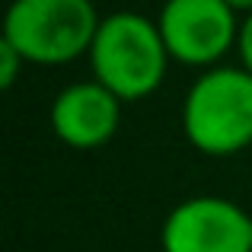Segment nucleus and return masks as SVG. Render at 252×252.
<instances>
[{
    "instance_id": "f257e3e1",
    "label": "nucleus",
    "mask_w": 252,
    "mask_h": 252,
    "mask_svg": "<svg viewBox=\"0 0 252 252\" xmlns=\"http://www.w3.org/2000/svg\"><path fill=\"white\" fill-rule=\"evenodd\" d=\"M86 61L93 80L112 90L122 102H141L163 86L172 58L157 19L134 10H118L102 16Z\"/></svg>"
},
{
    "instance_id": "f03ea898",
    "label": "nucleus",
    "mask_w": 252,
    "mask_h": 252,
    "mask_svg": "<svg viewBox=\"0 0 252 252\" xmlns=\"http://www.w3.org/2000/svg\"><path fill=\"white\" fill-rule=\"evenodd\" d=\"M185 141L204 157H233L252 147V74L217 64L195 77L182 102Z\"/></svg>"
},
{
    "instance_id": "7ed1b4c3",
    "label": "nucleus",
    "mask_w": 252,
    "mask_h": 252,
    "mask_svg": "<svg viewBox=\"0 0 252 252\" xmlns=\"http://www.w3.org/2000/svg\"><path fill=\"white\" fill-rule=\"evenodd\" d=\"M102 16L93 0H10L3 13V42L26 64L61 67L90 55Z\"/></svg>"
},
{
    "instance_id": "20e7f679",
    "label": "nucleus",
    "mask_w": 252,
    "mask_h": 252,
    "mask_svg": "<svg viewBox=\"0 0 252 252\" xmlns=\"http://www.w3.org/2000/svg\"><path fill=\"white\" fill-rule=\"evenodd\" d=\"M157 26L172 61L208 70L236 48L240 13L227 0H166Z\"/></svg>"
},
{
    "instance_id": "39448f33",
    "label": "nucleus",
    "mask_w": 252,
    "mask_h": 252,
    "mask_svg": "<svg viewBox=\"0 0 252 252\" xmlns=\"http://www.w3.org/2000/svg\"><path fill=\"white\" fill-rule=\"evenodd\" d=\"M163 252H252V214L220 195L179 201L160 230Z\"/></svg>"
},
{
    "instance_id": "423d86ee",
    "label": "nucleus",
    "mask_w": 252,
    "mask_h": 252,
    "mask_svg": "<svg viewBox=\"0 0 252 252\" xmlns=\"http://www.w3.org/2000/svg\"><path fill=\"white\" fill-rule=\"evenodd\" d=\"M122 99L99 80H77L55 96L48 112L51 131L74 150H96L115 137L122 125Z\"/></svg>"
},
{
    "instance_id": "0eeeda50",
    "label": "nucleus",
    "mask_w": 252,
    "mask_h": 252,
    "mask_svg": "<svg viewBox=\"0 0 252 252\" xmlns=\"http://www.w3.org/2000/svg\"><path fill=\"white\" fill-rule=\"evenodd\" d=\"M23 67H26V58L19 55L10 42L0 38V86H3V90H13V83H16V77H19Z\"/></svg>"
},
{
    "instance_id": "6e6552de",
    "label": "nucleus",
    "mask_w": 252,
    "mask_h": 252,
    "mask_svg": "<svg viewBox=\"0 0 252 252\" xmlns=\"http://www.w3.org/2000/svg\"><path fill=\"white\" fill-rule=\"evenodd\" d=\"M236 55H240V67L252 74V13L240 19V35H236Z\"/></svg>"
},
{
    "instance_id": "1a4fd4ad",
    "label": "nucleus",
    "mask_w": 252,
    "mask_h": 252,
    "mask_svg": "<svg viewBox=\"0 0 252 252\" xmlns=\"http://www.w3.org/2000/svg\"><path fill=\"white\" fill-rule=\"evenodd\" d=\"M230 6H233L240 16H246V13H252V0H227Z\"/></svg>"
}]
</instances>
